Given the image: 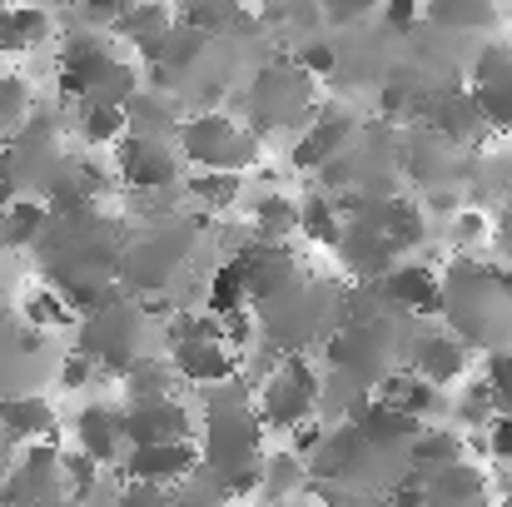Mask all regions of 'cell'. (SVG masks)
Returning a JSON list of instances; mask_svg holds the SVG:
<instances>
[{
	"instance_id": "cell-1",
	"label": "cell",
	"mask_w": 512,
	"mask_h": 507,
	"mask_svg": "<svg viewBox=\"0 0 512 507\" xmlns=\"http://www.w3.org/2000/svg\"><path fill=\"white\" fill-rule=\"evenodd\" d=\"M204 468L224 493H249L259 483V418L249 408V388L229 378V388H209L204 423Z\"/></svg>"
},
{
	"instance_id": "cell-2",
	"label": "cell",
	"mask_w": 512,
	"mask_h": 507,
	"mask_svg": "<svg viewBox=\"0 0 512 507\" xmlns=\"http://www.w3.org/2000/svg\"><path fill=\"white\" fill-rule=\"evenodd\" d=\"M443 309L453 314V324L463 329V348L473 343H498L512 334V274L498 269H478V264H453L448 274V294Z\"/></svg>"
},
{
	"instance_id": "cell-3",
	"label": "cell",
	"mask_w": 512,
	"mask_h": 507,
	"mask_svg": "<svg viewBox=\"0 0 512 507\" xmlns=\"http://www.w3.org/2000/svg\"><path fill=\"white\" fill-rule=\"evenodd\" d=\"M135 90H140L135 70L125 60H115L100 45V35H75L65 45V55H60V95H75L85 105L95 100V105H120L125 110V100Z\"/></svg>"
},
{
	"instance_id": "cell-4",
	"label": "cell",
	"mask_w": 512,
	"mask_h": 507,
	"mask_svg": "<svg viewBox=\"0 0 512 507\" xmlns=\"http://www.w3.org/2000/svg\"><path fill=\"white\" fill-rule=\"evenodd\" d=\"M189 249H194V224L170 219V224L145 229L135 244H125L120 259H115V269H120V279L135 294H155V289H165L174 274H179V264L189 259Z\"/></svg>"
},
{
	"instance_id": "cell-5",
	"label": "cell",
	"mask_w": 512,
	"mask_h": 507,
	"mask_svg": "<svg viewBox=\"0 0 512 507\" xmlns=\"http://www.w3.org/2000/svg\"><path fill=\"white\" fill-rule=\"evenodd\" d=\"M179 150L204 174H239L259 145L224 115H194V120H179Z\"/></svg>"
},
{
	"instance_id": "cell-6",
	"label": "cell",
	"mask_w": 512,
	"mask_h": 507,
	"mask_svg": "<svg viewBox=\"0 0 512 507\" xmlns=\"http://www.w3.org/2000/svg\"><path fill=\"white\" fill-rule=\"evenodd\" d=\"M309 105H314V75H304L294 60L264 65L259 80H254V90H249V115H254L259 130L299 125Z\"/></svg>"
},
{
	"instance_id": "cell-7",
	"label": "cell",
	"mask_w": 512,
	"mask_h": 507,
	"mask_svg": "<svg viewBox=\"0 0 512 507\" xmlns=\"http://www.w3.org/2000/svg\"><path fill=\"white\" fill-rule=\"evenodd\" d=\"M80 358H105L110 368H135L145 363V314L130 304H105L95 314H85L80 329Z\"/></svg>"
},
{
	"instance_id": "cell-8",
	"label": "cell",
	"mask_w": 512,
	"mask_h": 507,
	"mask_svg": "<svg viewBox=\"0 0 512 507\" xmlns=\"http://www.w3.org/2000/svg\"><path fill=\"white\" fill-rule=\"evenodd\" d=\"M264 309H269V338L284 343V348H299V343H309V338L334 319V294L299 279L294 289H284V294L269 299Z\"/></svg>"
},
{
	"instance_id": "cell-9",
	"label": "cell",
	"mask_w": 512,
	"mask_h": 507,
	"mask_svg": "<svg viewBox=\"0 0 512 507\" xmlns=\"http://www.w3.org/2000/svg\"><path fill=\"white\" fill-rule=\"evenodd\" d=\"M65 478H60V453L50 443H30L25 458L10 463L5 483H0V507H35L60 498Z\"/></svg>"
},
{
	"instance_id": "cell-10",
	"label": "cell",
	"mask_w": 512,
	"mask_h": 507,
	"mask_svg": "<svg viewBox=\"0 0 512 507\" xmlns=\"http://www.w3.org/2000/svg\"><path fill=\"white\" fill-rule=\"evenodd\" d=\"M314 398H319V378L309 373V363L304 358H279L274 378L264 383V423L294 433L309 418Z\"/></svg>"
},
{
	"instance_id": "cell-11",
	"label": "cell",
	"mask_w": 512,
	"mask_h": 507,
	"mask_svg": "<svg viewBox=\"0 0 512 507\" xmlns=\"http://www.w3.org/2000/svg\"><path fill=\"white\" fill-rule=\"evenodd\" d=\"M194 418L184 403L160 398V403H130L120 413V438H130L135 448H165V443H189Z\"/></svg>"
},
{
	"instance_id": "cell-12",
	"label": "cell",
	"mask_w": 512,
	"mask_h": 507,
	"mask_svg": "<svg viewBox=\"0 0 512 507\" xmlns=\"http://www.w3.org/2000/svg\"><path fill=\"white\" fill-rule=\"evenodd\" d=\"M115 165L125 174V184H135V189H165V184L179 179V160H174V150L165 140H140V135H130V140H120Z\"/></svg>"
},
{
	"instance_id": "cell-13",
	"label": "cell",
	"mask_w": 512,
	"mask_h": 507,
	"mask_svg": "<svg viewBox=\"0 0 512 507\" xmlns=\"http://www.w3.org/2000/svg\"><path fill=\"white\" fill-rule=\"evenodd\" d=\"M473 105L488 125L512 130V50H488L473 70Z\"/></svg>"
},
{
	"instance_id": "cell-14",
	"label": "cell",
	"mask_w": 512,
	"mask_h": 507,
	"mask_svg": "<svg viewBox=\"0 0 512 507\" xmlns=\"http://www.w3.org/2000/svg\"><path fill=\"white\" fill-rule=\"evenodd\" d=\"M239 264H244V299L269 304V299H279L284 289L299 284V264L279 244H259V249L239 254Z\"/></svg>"
},
{
	"instance_id": "cell-15",
	"label": "cell",
	"mask_w": 512,
	"mask_h": 507,
	"mask_svg": "<svg viewBox=\"0 0 512 507\" xmlns=\"http://www.w3.org/2000/svg\"><path fill=\"white\" fill-rule=\"evenodd\" d=\"M125 473L140 488H165V483H184L194 473V448L189 443H165V448H130Z\"/></svg>"
},
{
	"instance_id": "cell-16",
	"label": "cell",
	"mask_w": 512,
	"mask_h": 507,
	"mask_svg": "<svg viewBox=\"0 0 512 507\" xmlns=\"http://www.w3.org/2000/svg\"><path fill=\"white\" fill-rule=\"evenodd\" d=\"M174 373L189 378V383H204V388H219L234 378V353L229 343H214V338H189V343H174Z\"/></svg>"
},
{
	"instance_id": "cell-17",
	"label": "cell",
	"mask_w": 512,
	"mask_h": 507,
	"mask_svg": "<svg viewBox=\"0 0 512 507\" xmlns=\"http://www.w3.org/2000/svg\"><path fill=\"white\" fill-rule=\"evenodd\" d=\"M418 488H423V507H488L483 473L478 468H463V463L418 478Z\"/></svg>"
},
{
	"instance_id": "cell-18",
	"label": "cell",
	"mask_w": 512,
	"mask_h": 507,
	"mask_svg": "<svg viewBox=\"0 0 512 507\" xmlns=\"http://www.w3.org/2000/svg\"><path fill=\"white\" fill-rule=\"evenodd\" d=\"M0 433L10 443H40L55 433V408L35 393H5L0 398Z\"/></svg>"
},
{
	"instance_id": "cell-19",
	"label": "cell",
	"mask_w": 512,
	"mask_h": 507,
	"mask_svg": "<svg viewBox=\"0 0 512 507\" xmlns=\"http://www.w3.org/2000/svg\"><path fill=\"white\" fill-rule=\"evenodd\" d=\"M463 368H468V348L453 334H428L413 343V378H423L428 388L463 378Z\"/></svg>"
},
{
	"instance_id": "cell-20",
	"label": "cell",
	"mask_w": 512,
	"mask_h": 507,
	"mask_svg": "<svg viewBox=\"0 0 512 507\" xmlns=\"http://www.w3.org/2000/svg\"><path fill=\"white\" fill-rule=\"evenodd\" d=\"M383 294H388L398 309H408V314H438V309H443V289H438V279H433L423 264L393 269V274L383 279Z\"/></svg>"
},
{
	"instance_id": "cell-21",
	"label": "cell",
	"mask_w": 512,
	"mask_h": 507,
	"mask_svg": "<svg viewBox=\"0 0 512 507\" xmlns=\"http://www.w3.org/2000/svg\"><path fill=\"white\" fill-rule=\"evenodd\" d=\"M75 438H80V453L100 468V463H115L120 458V413L115 408H85L75 418Z\"/></svg>"
},
{
	"instance_id": "cell-22",
	"label": "cell",
	"mask_w": 512,
	"mask_h": 507,
	"mask_svg": "<svg viewBox=\"0 0 512 507\" xmlns=\"http://www.w3.org/2000/svg\"><path fill=\"white\" fill-rule=\"evenodd\" d=\"M348 135H353V120L339 115V110H329V115H324V120H314V130L294 145V165L299 169H319L324 160H334V155H339Z\"/></svg>"
},
{
	"instance_id": "cell-23",
	"label": "cell",
	"mask_w": 512,
	"mask_h": 507,
	"mask_svg": "<svg viewBox=\"0 0 512 507\" xmlns=\"http://www.w3.org/2000/svg\"><path fill=\"white\" fill-rule=\"evenodd\" d=\"M170 25H174V15L165 5H135V10H120V20H115V30L130 35L150 60H160V45H165Z\"/></svg>"
},
{
	"instance_id": "cell-24",
	"label": "cell",
	"mask_w": 512,
	"mask_h": 507,
	"mask_svg": "<svg viewBox=\"0 0 512 507\" xmlns=\"http://www.w3.org/2000/svg\"><path fill=\"white\" fill-rule=\"evenodd\" d=\"M353 428H358L363 443H373V448H398V443H413V438H418V418H403V413H393V408H383V403H368Z\"/></svg>"
},
{
	"instance_id": "cell-25",
	"label": "cell",
	"mask_w": 512,
	"mask_h": 507,
	"mask_svg": "<svg viewBox=\"0 0 512 507\" xmlns=\"http://www.w3.org/2000/svg\"><path fill=\"white\" fill-rule=\"evenodd\" d=\"M50 35V15L45 10H5L0 5V55H20V50H35L40 40Z\"/></svg>"
},
{
	"instance_id": "cell-26",
	"label": "cell",
	"mask_w": 512,
	"mask_h": 507,
	"mask_svg": "<svg viewBox=\"0 0 512 507\" xmlns=\"http://www.w3.org/2000/svg\"><path fill=\"white\" fill-rule=\"evenodd\" d=\"M378 403L393 408V413H403V418H423V413L443 408V403H438V388H428V383L413 378V373H408V378H383Z\"/></svg>"
},
{
	"instance_id": "cell-27",
	"label": "cell",
	"mask_w": 512,
	"mask_h": 507,
	"mask_svg": "<svg viewBox=\"0 0 512 507\" xmlns=\"http://www.w3.org/2000/svg\"><path fill=\"white\" fill-rule=\"evenodd\" d=\"M45 219H50V209H45L40 199H15V204L0 214V249H25V244H35L40 229H45Z\"/></svg>"
},
{
	"instance_id": "cell-28",
	"label": "cell",
	"mask_w": 512,
	"mask_h": 507,
	"mask_svg": "<svg viewBox=\"0 0 512 507\" xmlns=\"http://www.w3.org/2000/svg\"><path fill=\"white\" fill-rule=\"evenodd\" d=\"M204 45H209V35H199V30H189V25H179L174 20L170 25V35H165V45H160V70H184V65H194L199 55H204Z\"/></svg>"
},
{
	"instance_id": "cell-29",
	"label": "cell",
	"mask_w": 512,
	"mask_h": 507,
	"mask_svg": "<svg viewBox=\"0 0 512 507\" xmlns=\"http://www.w3.org/2000/svg\"><path fill=\"white\" fill-rule=\"evenodd\" d=\"M483 125H488V120L478 115L473 95H448V100L438 105V130H443V135H453V140H473Z\"/></svg>"
},
{
	"instance_id": "cell-30",
	"label": "cell",
	"mask_w": 512,
	"mask_h": 507,
	"mask_svg": "<svg viewBox=\"0 0 512 507\" xmlns=\"http://www.w3.org/2000/svg\"><path fill=\"white\" fill-rule=\"evenodd\" d=\"M170 383H174V368L165 363H135L130 368V378H125V388H130V403H160V398H170Z\"/></svg>"
},
{
	"instance_id": "cell-31",
	"label": "cell",
	"mask_w": 512,
	"mask_h": 507,
	"mask_svg": "<svg viewBox=\"0 0 512 507\" xmlns=\"http://www.w3.org/2000/svg\"><path fill=\"white\" fill-rule=\"evenodd\" d=\"M80 135L90 140V145H105V140H120L125 135V110L120 105H85L80 110Z\"/></svg>"
},
{
	"instance_id": "cell-32",
	"label": "cell",
	"mask_w": 512,
	"mask_h": 507,
	"mask_svg": "<svg viewBox=\"0 0 512 507\" xmlns=\"http://www.w3.org/2000/svg\"><path fill=\"white\" fill-rule=\"evenodd\" d=\"M239 304H244V264H239V259H229V264H219V269H214L209 309H214V314H234Z\"/></svg>"
},
{
	"instance_id": "cell-33",
	"label": "cell",
	"mask_w": 512,
	"mask_h": 507,
	"mask_svg": "<svg viewBox=\"0 0 512 507\" xmlns=\"http://www.w3.org/2000/svg\"><path fill=\"white\" fill-rule=\"evenodd\" d=\"M458 438L453 433H418L413 438V463L423 468V473H438V468H453L458 463Z\"/></svg>"
},
{
	"instance_id": "cell-34",
	"label": "cell",
	"mask_w": 512,
	"mask_h": 507,
	"mask_svg": "<svg viewBox=\"0 0 512 507\" xmlns=\"http://www.w3.org/2000/svg\"><path fill=\"white\" fill-rule=\"evenodd\" d=\"M259 478H264V498H274V503H279V498H289V493L304 483V463H299L294 453H279V458H269V463H264V473H259Z\"/></svg>"
},
{
	"instance_id": "cell-35",
	"label": "cell",
	"mask_w": 512,
	"mask_h": 507,
	"mask_svg": "<svg viewBox=\"0 0 512 507\" xmlns=\"http://www.w3.org/2000/svg\"><path fill=\"white\" fill-rule=\"evenodd\" d=\"M254 219H259L264 234H289V229H299V204L289 194H264L254 204Z\"/></svg>"
},
{
	"instance_id": "cell-36",
	"label": "cell",
	"mask_w": 512,
	"mask_h": 507,
	"mask_svg": "<svg viewBox=\"0 0 512 507\" xmlns=\"http://www.w3.org/2000/svg\"><path fill=\"white\" fill-rule=\"evenodd\" d=\"M25 324L30 329H65L70 324V309H65V299L55 289H40V294L25 299Z\"/></svg>"
},
{
	"instance_id": "cell-37",
	"label": "cell",
	"mask_w": 512,
	"mask_h": 507,
	"mask_svg": "<svg viewBox=\"0 0 512 507\" xmlns=\"http://www.w3.org/2000/svg\"><path fill=\"white\" fill-rule=\"evenodd\" d=\"M25 110H30V90H25V80H20V75H5V70H0V135L20 130Z\"/></svg>"
},
{
	"instance_id": "cell-38",
	"label": "cell",
	"mask_w": 512,
	"mask_h": 507,
	"mask_svg": "<svg viewBox=\"0 0 512 507\" xmlns=\"http://www.w3.org/2000/svg\"><path fill=\"white\" fill-rule=\"evenodd\" d=\"M299 224H304V234H314L319 244H339L343 239V224L334 219V204H329V199H304Z\"/></svg>"
},
{
	"instance_id": "cell-39",
	"label": "cell",
	"mask_w": 512,
	"mask_h": 507,
	"mask_svg": "<svg viewBox=\"0 0 512 507\" xmlns=\"http://www.w3.org/2000/svg\"><path fill=\"white\" fill-rule=\"evenodd\" d=\"M189 189H194L204 204H214V209H229V204L239 199V174H199Z\"/></svg>"
},
{
	"instance_id": "cell-40",
	"label": "cell",
	"mask_w": 512,
	"mask_h": 507,
	"mask_svg": "<svg viewBox=\"0 0 512 507\" xmlns=\"http://www.w3.org/2000/svg\"><path fill=\"white\" fill-rule=\"evenodd\" d=\"M438 25H463V30H478V25H493V5H433L428 10Z\"/></svg>"
},
{
	"instance_id": "cell-41",
	"label": "cell",
	"mask_w": 512,
	"mask_h": 507,
	"mask_svg": "<svg viewBox=\"0 0 512 507\" xmlns=\"http://www.w3.org/2000/svg\"><path fill=\"white\" fill-rule=\"evenodd\" d=\"M488 453H493V458H512V418L508 413L488 418Z\"/></svg>"
},
{
	"instance_id": "cell-42",
	"label": "cell",
	"mask_w": 512,
	"mask_h": 507,
	"mask_svg": "<svg viewBox=\"0 0 512 507\" xmlns=\"http://www.w3.org/2000/svg\"><path fill=\"white\" fill-rule=\"evenodd\" d=\"M294 65H299L304 75H329V70H334V50H329V45H304Z\"/></svg>"
},
{
	"instance_id": "cell-43",
	"label": "cell",
	"mask_w": 512,
	"mask_h": 507,
	"mask_svg": "<svg viewBox=\"0 0 512 507\" xmlns=\"http://www.w3.org/2000/svg\"><path fill=\"white\" fill-rule=\"evenodd\" d=\"M488 413H493V388H488V383H473V388H468V403H463V418H468V423H483Z\"/></svg>"
},
{
	"instance_id": "cell-44",
	"label": "cell",
	"mask_w": 512,
	"mask_h": 507,
	"mask_svg": "<svg viewBox=\"0 0 512 507\" xmlns=\"http://www.w3.org/2000/svg\"><path fill=\"white\" fill-rule=\"evenodd\" d=\"M120 507H174V503L160 493V488H140V483H135V488L120 498Z\"/></svg>"
},
{
	"instance_id": "cell-45",
	"label": "cell",
	"mask_w": 512,
	"mask_h": 507,
	"mask_svg": "<svg viewBox=\"0 0 512 507\" xmlns=\"http://www.w3.org/2000/svg\"><path fill=\"white\" fill-rule=\"evenodd\" d=\"M483 229H488V224H483V214H473V209H468V214H458V224H453L458 244H473V239H483Z\"/></svg>"
},
{
	"instance_id": "cell-46",
	"label": "cell",
	"mask_w": 512,
	"mask_h": 507,
	"mask_svg": "<svg viewBox=\"0 0 512 507\" xmlns=\"http://www.w3.org/2000/svg\"><path fill=\"white\" fill-rule=\"evenodd\" d=\"M60 383H65V388H85V383H90V358L75 353V358L60 368Z\"/></svg>"
},
{
	"instance_id": "cell-47",
	"label": "cell",
	"mask_w": 512,
	"mask_h": 507,
	"mask_svg": "<svg viewBox=\"0 0 512 507\" xmlns=\"http://www.w3.org/2000/svg\"><path fill=\"white\" fill-rule=\"evenodd\" d=\"M418 20V5H388V25H413Z\"/></svg>"
},
{
	"instance_id": "cell-48",
	"label": "cell",
	"mask_w": 512,
	"mask_h": 507,
	"mask_svg": "<svg viewBox=\"0 0 512 507\" xmlns=\"http://www.w3.org/2000/svg\"><path fill=\"white\" fill-rule=\"evenodd\" d=\"M10 463H15V443L0 433V473H10Z\"/></svg>"
},
{
	"instance_id": "cell-49",
	"label": "cell",
	"mask_w": 512,
	"mask_h": 507,
	"mask_svg": "<svg viewBox=\"0 0 512 507\" xmlns=\"http://www.w3.org/2000/svg\"><path fill=\"white\" fill-rule=\"evenodd\" d=\"M329 15H334V20H353V15H358V5H329Z\"/></svg>"
},
{
	"instance_id": "cell-50",
	"label": "cell",
	"mask_w": 512,
	"mask_h": 507,
	"mask_svg": "<svg viewBox=\"0 0 512 507\" xmlns=\"http://www.w3.org/2000/svg\"><path fill=\"white\" fill-rule=\"evenodd\" d=\"M334 507H388V503H368V498H343V503H334Z\"/></svg>"
},
{
	"instance_id": "cell-51",
	"label": "cell",
	"mask_w": 512,
	"mask_h": 507,
	"mask_svg": "<svg viewBox=\"0 0 512 507\" xmlns=\"http://www.w3.org/2000/svg\"><path fill=\"white\" fill-rule=\"evenodd\" d=\"M35 507H65V498H50V503H35Z\"/></svg>"
}]
</instances>
